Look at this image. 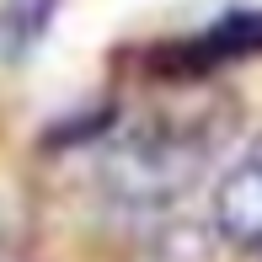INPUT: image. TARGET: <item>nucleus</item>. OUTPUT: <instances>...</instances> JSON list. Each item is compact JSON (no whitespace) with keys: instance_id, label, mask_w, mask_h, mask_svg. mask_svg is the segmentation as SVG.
Segmentation results:
<instances>
[{"instance_id":"nucleus-1","label":"nucleus","mask_w":262,"mask_h":262,"mask_svg":"<svg viewBox=\"0 0 262 262\" xmlns=\"http://www.w3.org/2000/svg\"><path fill=\"white\" fill-rule=\"evenodd\" d=\"M214 220H220V230L230 235L235 246L262 252V150L220 182V193H214Z\"/></svg>"},{"instance_id":"nucleus-2","label":"nucleus","mask_w":262,"mask_h":262,"mask_svg":"<svg viewBox=\"0 0 262 262\" xmlns=\"http://www.w3.org/2000/svg\"><path fill=\"white\" fill-rule=\"evenodd\" d=\"M198 64H214V59H241V54H257L262 49V11H235L225 16L220 27H209L198 43H187Z\"/></svg>"}]
</instances>
